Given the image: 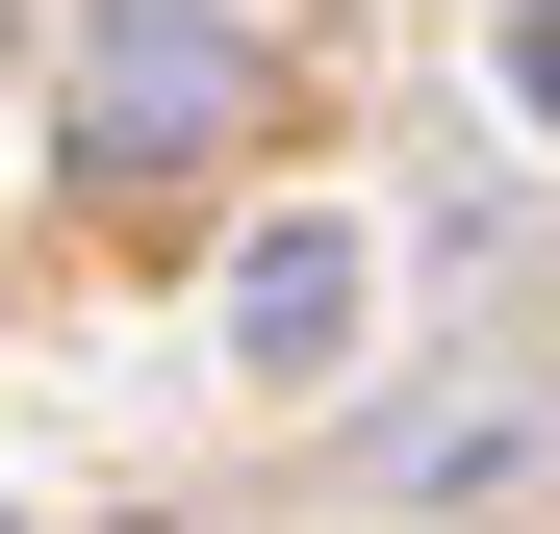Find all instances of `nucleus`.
Masks as SVG:
<instances>
[{"mask_svg": "<svg viewBox=\"0 0 560 534\" xmlns=\"http://www.w3.org/2000/svg\"><path fill=\"white\" fill-rule=\"evenodd\" d=\"M255 128V0H77V103H51V153L103 178V204H178Z\"/></svg>", "mask_w": 560, "mask_h": 534, "instance_id": "1", "label": "nucleus"}, {"mask_svg": "<svg viewBox=\"0 0 560 534\" xmlns=\"http://www.w3.org/2000/svg\"><path fill=\"white\" fill-rule=\"evenodd\" d=\"M230 331H255V356H331V331H357V229H280L255 281H230Z\"/></svg>", "mask_w": 560, "mask_h": 534, "instance_id": "2", "label": "nucleus"}, {"mask_svg": "<svg viewBox=\"0 0 560 534\" xmlns=\"http://www.w3.org/2000/svg\"><path fill=\"white\" fill-rule=\"evenodd\" d=\"M510 103H535V128H560V0H510Z\"/></svg>", "mask_w": 560, "mask_h": 534, "instance_id": "3", "label": "nucleus"}]
</instances>
